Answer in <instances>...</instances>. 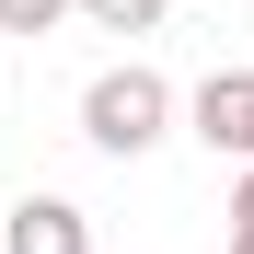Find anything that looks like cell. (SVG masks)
<instances>
[{
    "label": "cell",
    "mask_w": 254,
    "mask_h": 254,
    "mask_svg": "<svg viewBox=\"0 0 254 254\" xmlns=\"http://www.w3.org/2000/svg\"><path fill=\"white\" fill-rule=\"evenodd\" d=\"M162 127H174V81H162V69H139V58H127V69H104L93 93H81V139H93V150H116V162H139Z\"/></svg>",
    "instance_id": "1"
},
{
    "label": "cell",
    "mask_w": 254,
    "mask_h": 254,
    "mask_svg": "<svg viewBox=\"0 0 254 254\" xmlns=\"http://www.w3.org/2000/svg\"><path fill=\"white\" fill-rule=\"evenodd\" d=\"M185 116H196V139H208V150H231V162H254V69H208Z\"/></svg>",
    "instance_id": "2"
},
{
    "label": "cell",
    "mask_w": 254,
    "mask_h": 254,
    "mask_svg": "<svg viewBox=\"0 0 254 254\" xmlns=\"http://www.w3.org/2000/svg\"><path fill=\"white\" fill-rule=\"evenodd\" d=\"M0 254H93V220L69 196H23V208H0Z\"/></svg>",
    "instance_id": "3"
},
{
    "label": "cell",
    "mask_w": 254,
    "mask_h": 254,
    "mask_svg": "<svg viewBox=\"0 0 254 254\" xmlns=\"http://www.w3.org/2000/svg\"><path fill=\"white\" fill-rule=\"evenodd\" d=\"M81 12H93V23H104V35H150V23H162V12H174V0H81Z\"/></svg>",
    "instance_id": "4"
},
{
    "label": "cell",
    "mask_w": 254,
    "mask_h": 254,
    "mask_svg": "<svg viewBox=\"0 0 254 254\" xmlns=\"http://www.w3.org/2000/svg\"><path fill=\"white\" fill-rule=\"evenodd\" d=\"M58 12H69V0H0V35H47Z\"/></svg>",
    "instance_id": "5"
},
{
    "label": "cell",
    "mask_w": 254,
    "mask_h": 254,
    "mask_svg": "<svg viewBox=\"0 0 254 254\" xmlns=\"http://www.w3.org/2000/svg\"><path fill=\"white\" fill-rule=\"evenodd\" d=\"M231 231H254V162H243V185H231Z\"/></svg>",
    "instance_id": "6"
},
{
    "label": "cell",
    "mask_w": 254,
    "mask_h": 254,
    "mask_svg": "<svg viewBox=\"0 0 254 254\" xmlns=\"http://www.w3.org/2000/svg\"><path fill=\"white\" fill-rule=\"evenodd\" d=\"M231 254H254V231H231Z\"/></svg>",
    "instance_id": "7"
}]
</instances>
